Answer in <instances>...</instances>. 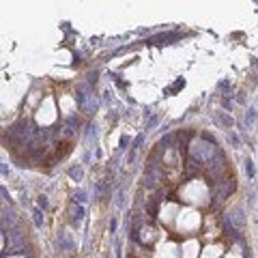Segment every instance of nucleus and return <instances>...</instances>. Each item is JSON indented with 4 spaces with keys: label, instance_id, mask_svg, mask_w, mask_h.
I'll return each mask as SVG.
<instances>
[{
    "label": "nucleus",
    "instance_id": "f257e3e1",
    "mask_svg": "<svg viewBox=\"0 0 258 258\" xmlns=\"http://www.w3.org/2000/svg\"><path fill=\"white\" fill-rule=\"evenodd\" d=\"M15 222H17V217H15V211L11 207H4L2 209V228L7 230V226H15Z\"/></svg>",
    "mask_w": 258,
    "mask_h": 258
},
{
    "label": "nucleus",
    "instance_id": "f03ea898",
    "mask_svg": "<svg viewBox=\"0 0 258 258\" xmlns=\"http://www.w3.org/2000/svg\"><path fill=\"white\" fill-rule=\"evenodd\" d=\"M183 86H185V82H183V80H177V82H174V84H172V86H170V88L166 90V92H174V90L183 88Z\"/></svg>",
    "mask_w": 258,
    "mask_h": 258
},
{
    "label": "nucleus",
    "instance_id": "7ed1b4c3",
    "mask_svg": "<svg viewBox=\"0 0 258 258\" xmlns=\"http://www.w3.org/2000/svg\"><path fill=\"white\" fill-rule=\"evenodd\" d=\"M73 213H75V215H73V222H80V219L84 217V207H78Z\"/></svg>",
    "mask_w": 258,
    "mask_h": 258
},
{
    "label": "nucleus",
    "instance_id": "20e7f679",
    "mask_svg": "<svg viewBox=\"0 0 258 258\" xmlns=\"http://www.w3.org/2000/svg\"><path fill=\"white\" fill-rule=\"evenodd\" d=\"M35 224H37V226H43V219H41V211H39V209H35Z\"/></svg>",
    "mask_w": 258,
    "mask_h": 258
},
{
    "label": "nucleus",
    "instance_id": "39448f33",
    "mask_svg": "<svg viewBox=\"0 0 258 258\" xmlns=\"http://www.w3.org/2000/svg\"><path fill=\"white\" fill-rule=\"evenodd\" d=\"M245 170H248V174H250V177H254V163H252L250 159L245 161Z\"/></svg>",
    "mask_w": 258,
    "mask_h": 258
},
{
    "label": "nucleus",
    "instance_id": "423d86ee",
    "mask_svg": "<svg viewBox=\"0 0 258 258\" xmlns=\"http://www.w3.org/2000/svg\"><path fill=\"white\" fill-rule=\"evenodd\" d=\"M69 174H71L73 179H80V177H82V170H80V168H71V170H69Z\"/></svg>",
    "mask_w": 258,
    "mask_h": 258
},
{
    "label": "nucleus",
    "instance_id": "0eeeda50",
    "mask_svg": "<svg viewBox=\"0 0 258 258\" xmlns=\"http://www.w3.org/2000/svg\"><path fill=\"white\" fill-rule=\"evenodd\" d=\"M84 196H86L84 191H80V194H75V202H84V200H86Z\"/></svg>",
    "mask_w": 258,
    "mask_h": 258
},
{
    "label": "nucleus",
    "instance_id": "6e6552de",
    "mask_svg": "<svg viewBox=\"0 0 258 258\" xmlns=\"http://www.w3.org/2000/svg\"><path fill=\"white\" fill-rule=\"evenodd\" d=\"M39 204H41V207H47V200H45V196H41V198H39Z\"/></svg>",
    "mask_w": 258,
    "mask_h": 258
}]
</instances>
